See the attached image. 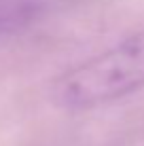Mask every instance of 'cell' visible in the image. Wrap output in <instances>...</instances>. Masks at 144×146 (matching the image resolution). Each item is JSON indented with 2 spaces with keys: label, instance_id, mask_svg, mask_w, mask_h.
I'll list each match as a JSON object with an SVG mask.
<instances>
[{
  "label": "cell",
  "instance_id": "6da1fadb",
  "mask_svg": "<svg viewBox=\"0 0 144 146\" xmlns=\"http://www.w3.org/2000/svg\"><path fill=\"white\" fill-rule=\"evenodd\" d=\"M142 87L144 32L64 72L55 78L51 95L62 108L87 110L131 95Z\"/></svg>",
  "mask_w": 144,
  "mask_h": 146
},
{
  "label": "cell",
  "instance_id": "7a4b0ae2",
  "mask_svg": "<svg viewBox=\"0 0 144 146\" xmlns=\"http://www.w3.org/2000/svg\"><path fill=\"white\" fill-rule=\"evenodd\" d=\"M42 11V0H0V36L28 28Z\"/></svg>",
  "mask_w": 144,
  "mask_h": 146
}]
</instances>
